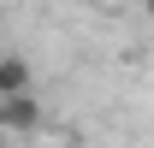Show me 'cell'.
I'll return each mask as SVG.
<instances>
[{
	"label": "cell",
	"mask_w": 154,
	"mask_h": 148,
	"mask_svg": "<svg viewBox=\"0 0 154 148\" xmlns=\"http://www.w3.org/2000/svg\"><path fill=\"white\" fill-rule=\"evenodd\" d=\"M36 125H42V101H36V95H12V101H0V130L30 136Z\"/></svg>",
	"instance_id": "6da1fadb"
},
{
	"label": "cell",
	"mask_w": 154,
	"mask_h": 148,
	"mask_svg": "<svg viewBox=\"0 0 154 148\" xmlns=\"http://www.w3.org/2000/svg\"><path fill=\"white\" fill-rule=\"evenodd\" d=\"M12 95H30V65H24L18 54L0 59V101H12Z\"/></svg>",
	"instance_id": "7a4b0ae2"
},
{
	"label": "cell",
	"mask_w": 154,
	"mask_h": 148,
	"mask_svg": "<svg viewBox=\"0 0 154 148\" xmlns=\"http://www.w3.org/2000/svg\"><path fill=\"white\" fill-rule=\"evenodd\" d=\"M59 148H83V142H59Z\"/></svg>",
	"instance_id": "3957f363"
}]
</instances>
